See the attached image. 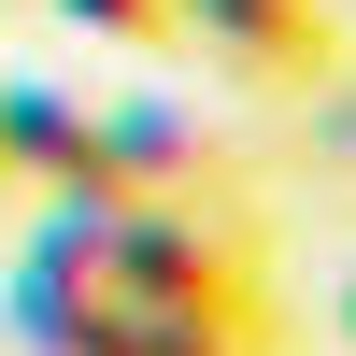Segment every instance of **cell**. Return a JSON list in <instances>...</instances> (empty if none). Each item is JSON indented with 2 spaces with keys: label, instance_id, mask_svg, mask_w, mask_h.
I'll list each match as a JSON object with an SVG mask.
<instances>
[{
  "label": "cell",
  "instance_id": "5",
  "mask_svg": "<svg viewBox=\"0 0 356 356\" xmlns=\"http://www.w3.org/2000/svg\"><path fill=\"white\" fill-rule=\"evenodd\" d=\"M328 342H342V356H356V271H342V285H328Z\"/></svg>",
  "mask_w": 356,
  "mask_h": 356
},
{
  "label": "cell",
  "instance_id": "2",
  "mask_svg": "<svg viewBox=\"0 0 356 356\" xmlns=\"http://www.w3.org/2000/svg\"><path fill=\"white\" fill-rule=\"evenodd\" d=\"M171 15H186V43L214 57L228 86H257V100H328L342 86L328 0H171Z\"/></svg>",
  "mask_w": 356,
  "mask_h": 356
},
{
  "label": "cell",
  "instance_id": "4",
  "mask_svg": "<svg viewBox=\"0 0 356 356\" xmlns=\"http://www.w3.org/2000/svg\"><path fill=\"white\" fill-rule=\"evenodd\" d=\"M57 15H86L100 43H186V15H171V0H57Z\"/></svg>",
  "mask_w": 356,
  "mask_h": 356
},
{
  "label": "cell",
  "instance_id": "3",
  "mask_svg": "<svg viewBox=\"0 0 356 356\" xmlns=\"http://www.w3.org/2000/svg\"><path fill=\"white\" fill-rule=\"evenodd\" d=\"M100 157H114V200H243V157H228L186 100H114Z\"/></svg>",
  "mask_w": 356,
  "mask_h": 356
},
{
  "label": "cell",
  "instance_id": "6",
  "mask_svg": "<svg viewBox=\"0 0 356 356\" xmlns=\"http://www.w3.org/2000/svg\"><path fill=\"white\" fill-rule=\"evenodd\" d=\"M0 200H15V171H0Z\"/></svg>",
  "mask_w": 356,
  "mask_h": 356
},
{
  "label": "cell",
  "instance_id": "1",
  "mask_svg": "<svg viewBox=\"0 0 356 356\" xmlns=\"http://www.w3.org/2000/svg\"><path fill=\"white\" fill-rule=\"evenodd\" d=\"M29 356H300L285 314H171V300H129L100 271V214L43 200V228L15 243V285H0Z\"/></svg>",
  "mask_w": 356,
  "mask_h": 356
}]
</instances>
